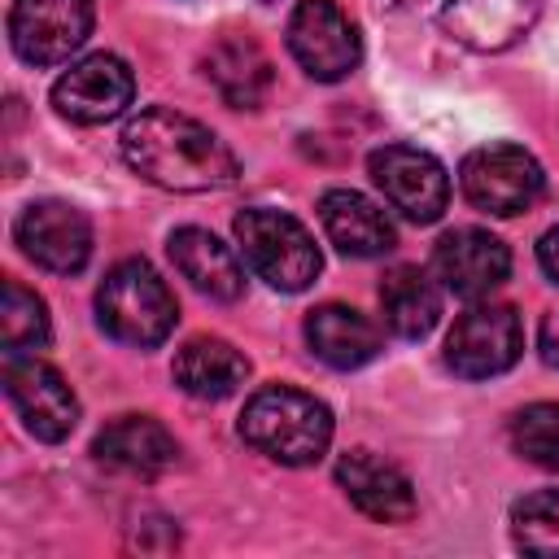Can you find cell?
Instances as JSON below:
<instances>
[{"mask_svg":"<svg viewBox=\"0 0 559 559\" xmlns=\"http://www.w3.org/2000/svg\"><path fill=\"white\" fill-rule=\"evenodd\" d=\"M127 166L166 192H218L240 179L236 153L179 109H144L122 127Z\"/></svg>","mask_w":559,"mask_h":559,"instance_id":"cell-1","label":"cell"},{"mask_svg":"<svg viewBox=\"0 0 559 559\" xmlns=\"http://www.w3.org/2000/svg\"><path fill=\"white\" fill-rule=\"evenodd\" d=\"M96 319L114 341L148 349L170 336L179 306H175V293L166 288V280L144 258H127L96 288Z\"/></svg>","mask_w":559,"mask_h":559,"instance_id":"cell-3","label":"cell"},{"mask_svg":"<svg viewBox=\"0 0 559 559\" xmlns=\"http://www.w3.org/2000/svg\"><path fill=\"white\" fill-rule=\"evenodd\" d=\"M96 463L131 476H162L179 463V441L153 415H118L92 441Z\"/></svg>","mask_w":559,"mask_h":559,"instance_id":"cell-15","label":"cell"},{"mask_svg":"<svg viewBox=\"0 0 559 559\" xmlns=\"http://www.w3.org/2000/svg\"><path fill=\"white\" fill-rule=\"evenodd\" d=\"M511 537L528 555L559 559V489H533L511 507Z\"/></svg>","mask_w":559,"mask_h":559,"instance_id":"cell-24","label":"cell"},{"mask_svg":"<svg viewBox=\"0 0 559 559\" xmlns=\"http://www.w3.org/2000/svg\"><path fill=\"white\" fill-rule=\"evenodd\" d=\"M170 262L175 271L205 297L214 301H236L245 293V271L236 262V253L205 227H179L170 236Z\"/></svg>","mask_w":559,"mask_h":559,"instance_id":"cell-19","label":"cell"},{"mask_svg":"<svg viewBox=\"0 0 559 559\" xmlns=\"http://www.w3.org/2000/svg\"><path fill=\"white\" fill-rule=\"evenodd\" d=\"M432 271L454 297L476 301V297H489L511 275V253L485 227H454L437 240Z\"/></svg>","mask_w":559,"mask_h":559,"instance_id":"cell-13","label":"cell"},{"mask_svg":"<svg viewBox=\"0 0 559 559\" xmlns=\"http://www.w3.org/2000/svg\"><path fill=\"white\" fill-rule=\"evenodd\" d=\"M511 445L528 463L559 472V402H533L511 419Z\"/></svg>","mask_w":559,"mask_h":559,"instance_id":"cell-25","label":"cell"},{"mask_svg":"<svg viewBox=\"0 0 559 559\" xmlns=\"http://www.w3.org/2000/svg\"><path fill=\"white\" fill-rule=\"evenodd\" d=\"M52 341L48 306L39 293H31L17 280H4V301H0V345L4 354H31Z\"/></svg>","mask_w":559,"mask_h":559,"instance_id":"cell-23","label":"cell"},{"mask_svg":"<svg viewBox=\"0 0 559 559\" xmlns=\"http://www.w3.org/2000/svg\"><path fill=\"white\" fill-rule=\"evenodd\" d=\"M336 485L345 489V498L362 515H371L380 524H406L415 515V485H411V476L397 463L380 459L376 450H362V445L345 450L336 459Z\"/></svg>","mask_w":559,"mask_h":559,"instance_id":"cell-14","label":"cell"},{"mask_svg":"<svg viewBox=\"0 0 559 559\" xmlns=\"http://www.w3.org/2000/svg\"><path fill=\"white\" fill-rule=\"evenodd\" d=\"M288 52L310 79L336 83L358 66L362 39L336 0H297L288 17Z\"/></svg>","mask_w":559,"mask_h":559,"instance_id":"cell-8","label":"cell"},{"mask_svg":"<svg viewBox=\"0 0 559 559\" xmlns=\"http://www.w3.org/2000/svg\"><path fill=\"white\" fill-rule=\"evenodd\" d=\"M240 437L253 450H262L266 459H275V463L306 467V463H319L328 454L332 411L314 393H301V389H288V384H271V389H258L245 402Z\"/></svg>","mask_w":559,"mask_h":559,"instance_id":"cell-2","label":"cell"},{"mask_svg":"<svg viewBox=\"0 0 559 559\" xmlns=\"http://www.w3.org/2000/svg\"><path fill=\"white\" fill-rule=\"evenodd\" d=\"M262 4H275V0H262Z\"/></svg>","mask_w":559,"mask_h":559,"instance_id":"cell-28","label":"cell"},{"mask_svg":"<svg viewBox=\"0 0 559 559\" xmlns=\"http://www.w3.org/2000/svg\"><path fill=\"white\" fill-rule=\"evenodd\" d=\"M13 236L22 253L52 275H74L92 258V223L70 201H31L17 214Z\"/></svg>","mask_w":559,"mask_h":559,"instance_id":"cell-11","label":"cell"},{"mask_svg":"<svg viewBox=\"0 0 559 559\" xmlns=\"http://www.w3.org/2000/svg\"><path fill=\"white\" fill-rule=\"evenodd\" d=\"M319 218H323L328 240L349 258H380V253H389L397 245V231H393L389 214L371 197H362L354 188L323 192L319 197Z\"/></svg>","mask_w":559,"mask_h":559,"instance_id":"cell-17","label":"cell"},{"mask_svg":"<svg viewBox=\"0 0 559 559\" xmlns=\"http://www.w3.org/2000/svg\"><path fill=\"white\" fill-rule=\"evenodd\" d=\"M524 354V323L511 306H472L445 336V367L463 380H489Z\"/></svg>","mask_w":559,"mask_h":559,"instance_id":"cell-6","label":"cell"},{"mask_svg":"<svg viewBox=\"0 0 559 559\" xmlns=\"http://www.w3.org/2000/svg\"><path fill=\"white\" fill-rule=\"evenodd\" d=\"M236 240H240V253L249 258V266L280 293L310 288L319 266H323L314 236L284 210H266V205L240 210L236 214Z\"/></svg>","mask_w":559,"mask_h":559,"instance_id":"cell-4","label":"cell"},{"mask_svg":"<svg viewBox=\"0 0 559 559\" xmlns=\"http://www.w3.org/2000/svg\"><path fill=\"white\" fill-rule=\"evenodd\" d=\"M380 310L393 336L424 341L441 319V288L419 266H393L380 280Z\"/></svg>","mask_w":559,"mask_h":559,"instance_id":"cell-22","label":"cell"},{"mask_svg":"<svg viewBox=\"0 0 559 559\" xmlns=\"http://www.w3.org/2000/svg\"><path fill=\"white\" fill-rule=\"evenodd\" d=\"M205 79L214 83V92L223 96V105H231V109H258L271 96L275 66H271V57L262 52L258 39H249V35H223L205 52Z\"/></svg>","mask_w":559,"mask_h":559,"instance_id":"cell-18","label":"cell"},{"mask_svg":"<svg viewBox=\"0 0 559 559\" xmlns=\"http://www.w3.org/2000/svg\"><path fill=\"white\" fill-rule=\"evenodd\" d=\"M92 35V0H13L9 44L26 66H57Z\"/></svg>","mask_w":559,"mask_h":559,"instance_id":"cell-10","label":"cell"},{"mask_svg":"<svg viewBox=\"0 0 559 559\" xmlns=\"http://www.w3.org/2000/svg\"><path fill=\"white\" fill-rule=\"evenodd\" d=\"M4 393L22 415L26 432L39 441H66L79 424V397L66 376L35 354H9L4 362Z\"/></svg>","mask_w":559,"mask_h":559,"instance_id":"cell-9","label":"cell"},{"mask_svg":"<svg viewBox=\"0 0 559 559\" xmlns=\"http://www.w3.org/2000/svg\"><path fill=\"white\" fill-rule=\"evenodd\" d=\"M306 341H310L314 358H323L336 371H354L380 354V328L362 310L341 306V301L314 306L306 314Z\"/></svg>","mask_w":559,"mask_h":559,"instance_id":"cell-20","label":"cell"},{"mask_svg":"<svg viewBox=\"0 0 559 559\" xmlns=\"http://www.w3.org/2000/svg\"><path fill=\"white\" fill-rule=\"evenodd\" d=\"M459 188L476 210L511 218L542 197L546 175H542L537 157L524 153L520 144H485V148H472L463 157Z\"/></svg>","mask_w":559,"mask_h":559,"instance_id":"cell-5","label":"cell"},{"mask_svg":"<svg viewBox=\"0 0 559 559\" xmlns=\"http://www.w3.org/2000/svg\"><path fill=\"white\" fill-rule=\"evenodd\" d=\"M542 13V0H445V31L476 48V52H502L520 44Z\"/></svg>","mask_w":559,"mask_h":559,"instance_id":"cell-16","label":"cell"},{"mask_svg":"<svg viewBox=\"0 0 559 559\" xmlns=\"http://www.w3.org/2000/svg\"><path fill=\"white\" fill-rule=\"evenodd\" d=\"M367 170H371V183L384 192V201L411 223H437L450 205V175L424 148L384 144L367 157Z\"/></svg>","mask_w":559,"mask_h":559,"instance_id":"cell-7","label":"cell"},{"mask_svg":"<svg viewBox=\"0 0 559 559\" xmlns=\"http://www.w3.org/2000/svg\"><path fill=\"white\" fill-rule=\"evenodd\" d=\"M135 96V79L127 70L122 57L114 52H92L83 61H74L57 83H52V105L61 118L96 127L118 118Z\"/></svg>","mask_w":559,"mask_h":559,"instance_id":"cell-12","label":"cell"},{"mask_svg":"<svg viewBox=\"0 0 559 559\" xmlns=\"http://www.w3.org/2000/svg\"><path fill=\"white\" fill-rule=\"evenodd\" d=\"M537 262H542V271L559 284V227H550V231L542 236V245H537Z\"/></svg>","mask_w":559,"mask_h":559,"instance_id":"cell-27","label":"cell"},{"mask_svg":"<svg viewBox=\"0 0 559 559\" xmlns=\"http://www.w3.org/2000/svg\"><path fill=\"white\" fill-rule=\"evenodd\" d=\"M245 380H249V358L223 336H192L175 354V384L192 397L218 402V397H231Z\"/></svg>","mask_w":559,"mask_h":559,"instance_id":"cell-21","label":"cell"},{"mask_svg":"<svg viewBox=\"0 0 559 559\" xmlns=\"http://www.w3.org/2000/svg\"><path fill=\"white\" fill-rule=\"evenodd\" d=\"M537 349H542V362H546V367H559V310H550V314L542 319Z\"/></svg>","mask_w":559,"mask_h":559,"instance_id":"cell-26","label":"cell"}]
</instances>
